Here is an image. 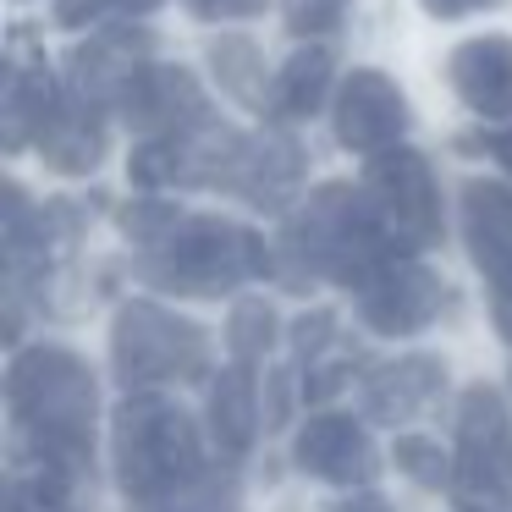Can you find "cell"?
<instances>
[{
    "label": "cell",
    "instance_id": "6da1fadb",
    "mask_svg": "<svg viewBox=\"0 0 512 512\" xmlns=\"http://www.w3.org/2000/svg\"><path fill=\"white\" fill-rule=\"evenodd\" d=\"M12 413L23 435H34L39 468L50 479H72L89 463L94 375L61 347H34L12 364Z\"/></svg>",
    "mask_w": 512,
    "mask_h": 512
},
{
    "label": "cell",
    "instance_id": "7a4b0ae2",
    "mask_svg": "<svg viewBox=\"0 0 512 512\" xmlns=\"http://www.w3.org/2000/svg\"><path fill=\"white\" fill-rule=\"evenodd\" d=\"M116 424H122L116 430V463H122V490L133 507L166 501L204 479L199 435L182 419V408H171L160 397H138L122 408Z\"/></svg>",
    "mask_w": 512,
    "mask_h": 512
},
{
    "label": "cell",
    "instance_id": "3957f363",
    "mask_svg": "<svg viewBox=\"0 0 512 512\" xmlns=\"http://www.w3.org/2000/svg\"><path fill=\"white\" fill-rule=\"evenodd\" d=\"M259 270H265L259 237L226 221H182L166 243H155L138 276L160 292H177V298H221L232 281L259 276Z\"/></svg>",
    "mask_w": 512,
    "mask_h": 512
},
{
    "label": "cell",
    "instance_id": "277c9868",
    "mask_svg": "<svg viewBox=\"0 0 512 512\" xmlns=\"http://www.w3.org/2000/svg\"><path fill=\"white\" fill-rule=\"evenodd\" d=\"M204 369V331L155 303H133L116 320V375L122 386H166Z\"/></svg>",
    "mask_w": 512,
    "mask_h": 512
},
{
    "label": "cell",
    "instance_id": "5b68a950",
    "mask_svg": "<svg viewBox=\"0 0 512 512\" xmlns=\"http://www.w3.org/2000/svg\"><path fill=\"white\" fill-rule=\"evenodd\" d=\"M463 512H512V430L501 397L474 386L463 397Z\"/></svg>",
    "mask_w": 512,
    "mask_h": 512
},
{
    "label": "cell",
    "instance_id": "8992f818",
    "mask_svg": "<svg viewBox=\"0 0 512 512\" xmlns=\"http://www.w3.org/2000/svg\"><path fill=\"white\" fill-rule=\"evenodd\" d=\"M369 199H375V210L391 221L397 243L424 248V243L441 237V199H435L424 155H413V149H386V155H375V166H369Z\"/></svg>",
    "mask_w": 512,
    "mask_h": 512
},
{
    "label": "cell",
    "instance_id": "52a82bcc",
    "mask_svg": "<svg viewBox=\"0 0 512 512\" xmlns=\"http://www.w3.org/2000/svg\"><path fill=\"white\" fill-rule=\"evenodd\" d=\"M402 94L391 89L380 72H353L342 89V100H336V138H342L347 149H358V155H386V149H397V133H402Z\"/></svg>",
    "mask_w": 512,
    "mask_h": 512
},
{
    "label": "cell",
    "instance_id": "ba28073f",
    "mask_svg": "<svg viewBox=\"0 0 512 512\" xmlns=\"http://www.w3.org/2000/svg\"><path fill=\"white\" fill-rule=\"evenodd\" d=\"M463 215H468V243L474 265L490 276V298H512V193L496 182H468L463 188Z\"/></svg>",
    "mask_w": 512,
    "mask_h": 512
},
{
    "label": "cell",
    "instance_id": "9c48e42d",
    "mask_svg": "<svg viewBox=\"0 0 512 512\" xmlns=\"http://www.w3.org/2000/svg\"><path fill=\"white\" fill-rule=\"evenodd\" d=\"M452 89L468 100V111L507 122L512 116V39L485 34L452 50Z\"/></svg>",
    "mask_w": 512,
    "mask_h": 512
},
{
    "label": "cell",
    "instance_id": "30bf717a",
    "mask_svg": "<svg viewBox=\"0 0 512 512\" xmlns=\"http://www.w3.org/2000/svg\"><path fill=\"white\" fill-rule=\"evenodd\" d=\"M435 303H441V287H435V276H424V270L413 265H391L386 276H375L364 287V298H358V309H364V320L375 325V331H413V325H424L435 314Z\"/></svg>",
    "mask_w": 512,
    "mask_h": 512
},
{
    "label": "cell",
    "instance_id": "8fae6325",
    "mask_svg": "<svg viewBox=\"0 0 512 512\" xmlns=\"http://www.w3.org/2000/svg\"><path fill=\"white\" fill-rule=\"evenodd\" d=\"M298 463L320 479H364L369 474V441L353 419H309L298 435Z\"/></svg>",
    "mask_w": 512,
    "mask_h": 512
},
{
    "label": "cell",
    "instance_id": "7c38bea8",
    "mask_svg": "<svg viewBox=\"0 0 512 512\" xmlns=\"http://www.w3.org/2000/svg\"><path fill=\"white\" fill-rule=\"evenodd\" d=\"M435 386H441V364L435 358H402V364L380 369L364 386V408H369V419L402 424L408 413H419L435 397Z\"/></svg>",
    "mask_w": 512,
    "mask_h": 512
},
{
    "label": "cell",
    "instance_id": "4fadbf2b",
    "mask_svg": "<svg viewBox=\"0 0 512 512\" xmlns=\"http://www.w3.org/2000/svg\"><path fill=\"white\" fill-rule=\"evenodd\" d=\"M254 424H259V391H254V375L248 364L226 369L210 391V430L226 452H243L254 441Z\"/></svg>",
    "mask_w": 512,
    "mask_h": 512
},
{
    "label": "cell",
    "instance_id": "5bb4252c",
    "mask_svg": "<svg viewBox=\"0 0 512 512\" xmlns=\"http://www.w3.org/2000/svg\"><path fill=\"white\" fill-rule=\"evenodd\" d=\"M325 89H331V56H325V50H303V56H292L287 67L270 78L265 105L281 122H298V116H309L314 105L325 100Z\"/></svg>",
    "mask_w": 512,
    "mask_h": 512
},
{
    "label": "cell",
    "instance_id": "9a60e30c",
    "mask_svg": "<svg viewBox=\"0 0 512 512\" xmlns=\"http://www.w3.org/2000/svg\"><path fill=\"white\" fill-rule=\"evenodd\" d=\"M100 149H105V138L94 127V111H67L39 133V155L56 171H94L100 166Z\"/></svg>",
    "mask_w": 512,
    "mask_h": 512
},
{
    "label": "cell",
    "instance_id": "2e32d148",
    "mask_svg": "<svg viewBox=\"0 0 512 512\" xmlns=\"http://www.w3.org/2000/svg\"><path fill=\"white\" fill-rule=\"evenodd\" d=\"M210 61L237 100H259V105L270 100V83H265V72H259V50L248 45V39H221V45L210 50Z\"/></svg>",
    "mask_w": 512,
    "mask_h": 512
},
{
    "label": "cell",
    "instance_id": "e0dca14e",
    "mask_svg": "<svg viewBox=\"0 0 512 512\" xmlns=\"http://www.w3.org/2000/svg\"><path fill=\"white\" fill-rule=\"evenodd\" d=\"M270 342H276V314H270V303L265 298L237 303L232 309V353H237V364H254Z\"/></svg>",
    "mask_w": 512,
    "mask_h": 512
},
{
    "label": "cell",
    "instance_id": "ac0fdd59",
    "mask_svg": "<svg viewBox=\"0 0 512 512\" xmlns=\"http://www.w3.org/2000/svg\"><path fill=\"white\" fill-rule=\"evenodd\" d=\"M397 468H408V479H419V485H430V490L452 485V463H446V452L435 441H419V435H402L397 441Z\"/></svg>",
    "mask_w": 512,
    "mask_h": 512
},
{
    "label": "cell",
    "instance_id": "d6986e66",
    "mask_svg": "<svg viewBox=\"0 0 512 512\" xmlns=\"http://www.w3.org/2000/svg\"><path fill=\"white\" fill-rule=\"evenodd\" d=\"M342 12L347 0H281V17H287L292 34H331Z\"/></svg>",
    "mask_w": 512,
    "mask_h": 512
},
{
    "label": "cell",
    "instance_id": "ffe728a7",
    "mask_svg": "<svg viewBox=\"0 0 512 512\" xmlns=\"http://www.w3.org/2000/svg\"><path fill=\"white\" fill-rule=\"evenodd\" d=\"M100 12H111V0H56V23L61 28H89Z\"/></svg>",
    "mask_w": 512,
    "mask_h": 512
},
{
    "label": "cell",
    "instance_id": "44dd1931",
    "mask_svg": "<svg viewBox=\"0 0 512 512\" xmlns=\"http://www.w3.org/2000/svg\"><path fill=\"white\" fill-rule=\"evenodd\" d=\"M199 17H254V12H265V0H188Z\"/></svg>",
    "mask_w": 512,
    "mask_h": 512
},
{
    "label": "cell",
    "instance_id": "7402d4cb",
    "mask_svg": "<svg viewBox=\"0 0 512 512\" xmlns=\"http://www.w3.org/2000/svg\"><path fill=\"white\" fill-rule=\"evenodd\" d=\"M468 6H496V0H424L430 17H457V12H468Z\"/></svg>",
    "mask_w": 512,
    "mask_h": 512
},
{
    "label": "cell",
    "instance_id": "603a6c76",
    "mask_svg": "<svg viewBox=\"0 0 512 512\" xmlns=\"http://www.w3.org/2000/svg\"><path fill=\"white\" fill-rule=\"evenodd\" d=\"M490 155H496L501 166L512 171V133H496V138H490Z\"/></svg>",
    "mask_w": 512,
    "mask_h": 512
},
{
    "label": "cell",
    "instance_id": "cb8c5ba5",
    "mask_svg": "<svg viewBox=\"0 0 512 512\" xmlns=\"http://www.w3.org/2000/svg\"><path fill=\"white\" fill-rule=\"evenodd\" d=\"M149 6H160V0H111V12H149Z\"/></svg>",
    "mask_w": 512,
    "mask_h": 512
},
{
    "label": "cell",
    "instance_id": "d4e9b609",
    "mask_svg": "<svg viewBox=\"0 0 512 512\" xmlns=\"http://www.w3.org/2000/svg\"><path fill=\"white\" fill-rule=\"evenodd\" d=\"M336 512H386V507H380L375 496H364V501H353V507H336Z\"/></svg>",
    "mask_w": 512,
    "mask_h": 512
}]
</instances>
